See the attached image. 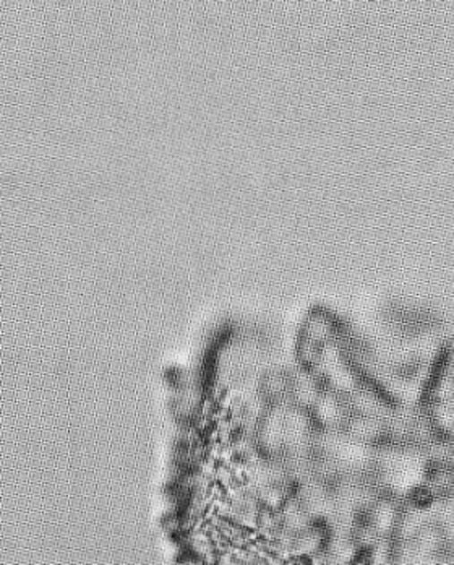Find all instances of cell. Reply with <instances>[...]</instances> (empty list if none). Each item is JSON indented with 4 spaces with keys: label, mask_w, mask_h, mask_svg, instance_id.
Here are the masks:
<instances>
[{
    "label": "cell",
    "mask_w": 454,
    "mask_h": 565,
    "mask_svg": "<svg viewBox=\"0 0 454 565\" xmlns=\"http://www.w3.org/2000/svg\"><path fill=\"white\" fill-rule=\"evenodd\" d=\"M313 422L321 430H343L351 416L347 398L325 388L310 410Z\"/></svg>",
    "instance_id": "6da1fadb"
},
{
    "label": "cell",
    "mask_w": 454,
    "mask_h": 565,
    "mask_svg": "<svg viewBox=\"0 0 454 565\" xmlns=\"http://www.w3.org/2000/svg\"><path fill=\"white\" fill-rule=\"evenodd\" d=\"M343 430L360 444L373 446L388 432V424H386L385 420H380L375 416L352 414L351 413Z\"/></svg>",
    "instance_id": "7a4b0ae2"
},
{
    "label": "cell",
    "mask_w": 454,
    "mask_h": 565,
    "mask_svg": "<svg viewBox=\"0 0 454 565\" xmlns=\"http://www.w3.org/2000/svg\"><path fill=\"white\" fill-rule=\"evenodd\" d=\"M321 386H323V380L315 372L313 374L305 372L300 377H291L289 402L300 410L310 412L320 398V395L325 390V387Z\"/></svg>",
    "instance_id": "3957f363"
}]
</instances>
